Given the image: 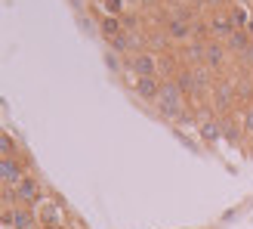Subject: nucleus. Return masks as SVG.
Masks as SVG:
<instances>
[{
    "mask_svg": "<svg viewBox=\"0 0 253 229\" xmlns=\"http://www.w3.org/2000/svg\"><path fill=\"white\" fill-rule=\"evenodd\" d=\"M130 34H118V37H111V50H115V53H126V50H130Z\"/></svg>",
    "mask_w": 253,
    "mask_h": 229,
    "instance_id": "f3484780",
    "label": "nucleus"
},
{
    "mask_svg": "<svg viewBox=\"0 0 253 229\" xmlns=\"http://www.w3.org/2000/svg\"><path fill=\"white\" fill-rule=\"evenodd\" d=\"M229 47H225V41H207V59H204V65L207 68H225V62H229Z\"/></svg>",
    "mask_w": 253,
    "mask_h": 229,
    "instance_id": "423d86ee",
    "label": "nucleus"
},
{
    "mask_svg": "<svg viewBox=\"0 0 253 229\" xmlns=\"http://www.w3.org/2000/svg\"><path fill=\"white\" fill-rule=\"evenodd\" d=\"M207 31L213 34V41H225V37L235 31V22H232L229 12H213L210 22H207Z\"/></svg>",
    "mask_w": 253,
    "mask_h": 229,
    "instance_id": "39448f33",
    "label": "nucleus"
},
{
    "mask_svg": "<svg viewBox=\"0 0 253 229\" xmlns=\"http://www.w3.org/2000/svg\"><path fill=\"white\" fill-rule=\"evenodd\" d=\"M241 130H244V136H253V106H247L241 114Z\"/></svg>",
    "mask_w": 253,
    "mask_h": 229,
    "instance_id": "a211bd4d",
    "label": "nucleus"
},
{
    "mask_svg": "<svg viewBox=\"0 0 253 229\" xmlns=\"http://www.w3.org/2000/svg\"><path fill=\"white\" fill-rule=\"evenodd\" d=\"M139 3H145V6H155V3H158V0H139Z\"/></svg>",
    "mask_w": 253,
    "mask_h": 229,
    "instance_id": "5701e85b",
    "label": "nucleus"
},
{
    "mask_svg": "<svg viewBox=\"0 0 253 229\" xmlns=\"http://www.w3.org/2000/svg\"><path fill=\"white\" fill-rule=\"evenodd\" d=\"M164 28H167V37H173V41H185V37L192 34V22H188V16H182V12H173Z\"/></svg>",
    "mask_w": 253,
    "mask_h": 229,
    "instance_id": "6e6552de",
    "label": "nucleus"
},
{
    "mask_svg": "<svg viewBox=\"0 0 253 229\" xmlns=\"http://www.w3.org/2000/svg\"><path fill=\"white\" fill-rule=\"evenodd\" d=\"M198 133L204 143H219L222 139V121L219 118H204V121H198Z\"/></svg>",
    "mask_w": 253,
    "mask_h": 229,
    "instance_id": "9b49d317",
    "label": "nucleus"
},
{
    "mask_svg": "<svg viewBox=\"0 0 253 229\" xmlns=\"http://www.w3.org/2000/svg\"><path fill=\"white\" fill-rule=\"evenodd\" d=\"M105 62H108V68H111V71H121V62L115 59V53H108V56H105Z\"/></svg>",
    "mask_w": 253,
    "mask_h": 229,
    "instance_id": "6ab92c4d",
    "label": "nucleus"
},
{
    "mask_svg": "<svg viewBox=\"0 0 253 229\" xmlns=\"http://www.w3.org/2000/svg\"><path fill=\"white\" fill-rule=\"evenodd\" d=\"M16 189V205L22 208H34V205H41V183L34 180V176L28 173L19 186H12Z\"/></svg>",
    "mask_w": 253,
    "mask_h": 229,
    "instance_id": "20e7f679",
    "label": "nucleus"
},
{
    "mask_svg": "<svg viewBox=\"0 0 253 229\" xmlns=\"http://www.w3.org/2000/svg\"><path fill=\"white\" fill-rule=\"evenodd\" d=\"M25 176H28V161L22 155H12V158H0V180H3L9 189L19 186Z\"/></svg>",
    "mask_w": 253,
    "mask_h": 229,
    "instance_id": "f03ea898",
    "label": "nucleus"
},
{
    "mask_svg": "<svg viewBox=\"0 0 253 229\" xmlns=\"http://www.w3.org/2000/svg\"><path fill=\"white\" fill-rule=\"evenodd\" d=\"M235 3H238V6H250V3H253V0H235Z\"/></svg>",
    "mask_w": 253,
    "mask_h": 229,
    "instance_id": "4be33fe9",
    "label": "nucleus"
},
{
    "mask_svg": "<svg viewBox=\"0 0 253 229\" xmlns=\"http://www.w3.org/2000/svg\"><path fill=\"white\" fill-rule=\"evenodd\" d=\"M204 6H207V9H213V12H219V6H222V0H204Z\"/></svg>",
    "mask_w": 253,
    "mask_h": 229,
    "instance_id": "aec40b11",
    "label": "nucleus"
},
{
    "mask_svg": "<svg viewBox=\"0 0 253 229\" xmlns=\"http://www.w3.org/2000/svg\"><path fill=\"white\" fill-rule=\"evenodd\" d=\"M16 143H12V136L9 133H3V136H0V158H12V155H16Z\"/></svg>",
    "mask_w": 253,
    "mask_h": 229,
    "instance_id": "dca6fc26",
    "label": "nucleus"
},
{
    "mask_svg": "<svg viewBox=\"0 0 253 229\" xmlns=\"http://www.w3.org/2000/svg\"><path fill=\"white\" fill-rule=\"evenodd\" d=\"M161 87H164V81L158 78V74H155V78H136V96L148 99V103H158Z\"/></svg>",
    "mask_w": 253,
    "mask_h": 229,
    "instance_id": "1a4fd4ad",
    "label": "nucleus"
},
{
    "mask_svg": "<svg viewBox=\"0 0 253 229\" xmlns=\"http://www.w3.org/2000/svg\"><path fill=\"white\" fill-rule=\"evenodd\" d=\"M235 96H238V90H232V84H219L216 90H213V109H216V112H229L235 106Z\"/></svg>",
    "mask_w": 253,
    "mask_h": 229,
    "instance_id": "9d476101",
    "label": "nucleus"
},
{
    "mask_svg": "<svg viewBox=\"0 0 253 229\" xmlns=\"http://www.w3.org/2000/svg\"><path fill=\"white\" fill-rule=\"evenodd\" d=\"M41 217H43V223H46V226H59V223H62V220H59V208H56V205H43V208H41Z\"/></svg>",
    "mask_w": 253,
    "mask_h": 229,
    "instance_id": "2eb2a0df",
    "label": "nucleus"
},
{
    "mask_svg": "<svg viewBox=\"0 0 253 229\" xmlns=\"http://www.w3.org/2000/svg\"><path fill=\"white\" fill-rule=\"evenodd\" d=\"M102 31H105V37H118V34H124V19H115V16L102 19Z\"/></svg>",
    "mask_w": 253,
    "mask_h": 229,
    "instance_id": "4468645a",
    "label": "nucleus"
},
{
    "mask_svg": "<svg viewBox=\"0 0 253 229\" xmlns=\"http://www.w3.org/2000/svg\"><path fill=\"white\" fill-rule=\"evenodd\" d=\"M182 87L176 81H164L161 87V96H158V112L164 114V118H182Z\"/></svg>",
    "mask_w": 253,
    "mask_h": 229,
    "instance_id": "f257e3e1",
    "label": "nucleus"
},
{
    "mask_svg": "<svg viewBox=\"0 0 253 229\" xmlns=\"http://www.w3.org/2000/svg\"><path fill=\"white\" fill-rule=\"evenodd\" d=\"M130 71L136 74V78H155V74L161 71L158 56H155V53H148V50H136L133 59H130Z\"/></svg>",
    "mask_w": 253,
    "mask_h": 229,
    "instance_id": "7ed1b4c3",
    "label": "nucleus"
},
{
    "mask_svg": "<svg viewBox=\"0 0 253 229\" xmlns=\"http://www.w3.org/2000/svg\"><path fill=\"white\" fill-rule=\"evenodd\" d=\"M182 59L188 62V65H198V62H204V59H207V44H204V41L188 44V47H185V53H182Z\"/></svg>",
    "mask_w": 253,
    "mask_h": 229,
    "instance_id": "f8f14e48",
    "label": "nucleus"
},
{
    "mask_svg": "<svg viewBox=\"0 0 253 229\" xmlns=\"http://www.w3.org/2000/svg\"><path fill=\"white\" fill-rule=\"evenodd\" d=\"M229 16H232V22H235V28H250V22H253V16H250V6H238V3H232L229 6Z\"/></svg>",
    "mask_w": 253,
    "mask_h": 229,
    "instance_id": "ddd939ff",
    "label": "nucleus"
},
{
    "mask_svg": "<svg viewBox=\"0 0 253 229\" xmlns=\"http://www.w3.org/2000/svg\"><path fill=\"white\" fill-rule=\"evenodd\" d=\"M250 44H253V34L250 31H244V28H235L229 37H225V47H229V53H235V56H247V50H250Z\"/></svg>",
    "mask_w": 253,
    "mask_h": 229,
    "instance_id": "0eeeda50",
    "label": "nucleus"
},
{
    "mask_svg": "<svg viewBox=\"0 0 253 229\" xmlns=\"http://www.w3.org/2000/svg\"><path fill=\"white\" fill-rule=\"evenodd\" d=\"M244 62H247V65H253V44H250V50H247V56H244Z\"/></svg>",
    "mask_w": 253,
    "mask_h": 229,
    "instance_id": "412c9836",
    "label": "nucleus"
}]
</instances>
